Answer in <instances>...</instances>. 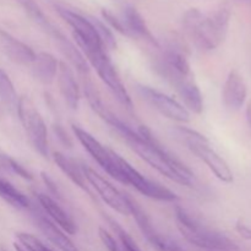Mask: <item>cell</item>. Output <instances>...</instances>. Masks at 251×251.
<instances>
[{"instance_id":"cell-1","label":"cell","mask_w":251,"mask_h":251,"mask_svg":"<svg viewBox=\"0 0 251 251\" xmlns=\"http://www.w3.org/2000/svg\"><path fill=\"white\" fill-rule=\"evenodd\" d=\"M108 125L117 130L123 139L127 142L130 149L144 159L147 164L156 169L158 173L168 178L169 180L180 185L193 186L195 176L193 172L181 163L176 157L169 153L152 135L146 126H139L136 130L113 114L108 120Z\"/></svg>"},{"instance_id":"cell-2","label":"cell","mask_w":251,"mask_h":251,"mask_svg":"<svg viewBox=\"0 0 251 251\" xmlns=\"http://www.w3.org/2000/svg\"><path fill=\"white\" fill-rule=\"evenodd\" d=\"M230 9L221 6L211 15L199 9H190L184 14L183 26L190 41L203 51L213 50L221 46L228 33Z\"/></svg>"},{"instance_id":"cell-3","label":"cell","mask_w":251,"mask_h":251,"mask_svg":"<svg viewBox=\"0 0 251 251\" xmlns=\"http://www.w3.org/2000/svg\"><path fill=\"white\" fill-rule=\"evenodd\" d=\"M176 220L181 235L195 247L207 251H239L238 245L232 239L206 227L184 208H176Z\"/></svg>"},{"instance_id":"cell-4","label":"cell","mask_w":251,"mask_h":251,"mask_svg":"<svg viewBox=\"0 0 251 251\" xmlns=\"http://www.w3.org/2000/svg\"><path fill=\"white\" fill-rule=\"evenodd\" d=\"M174 134L186 145L189 150L200 158L213 174L223 183H232L233 172L227 162L212 149L207 137L195 130L178 126L173 130Z\"/></svg>"},{"instance_id":"cell-5","label":"cell","mask_w":251,"mask_h":251,"mask_svg":"<svg viewBox=\"0 0 251 251\" xmlns=\"http://www.w3.org/2000/svg\"><path fill=\"white\" fill-rule=\"evenodd\" d=\"M78 49L82 51L85 55L86 60L88 64L95 68L97 71L98 76L100 80L104 82V85L109 88L110 92L113 93L118 102L129 110L132 109V100L130 97L129 92L125 88V85L123 83L117 69L113 65L112 60L108 56L107 51L104 48H93V47L86 46L83 43H77Z\"/></svg>"},{"instance_id":"cell-6","label":"cell","mask_w":251,"mask_h":251,"mask_svg":"<svg viewBox=\"0 0 251 251\" xmlns=\"http://www.w3.org/2000/svg\"><path fill=\"white\" fill-rule=\"evenodd\" d=\"M113 159H114L115 168L118 172V181L122 184L132 186L140 194L153 200L166 201V202H174L179 200V196L171 189L145 176L136 168H134L126 159L123 158L114 151H113Z\"/></svg>"},{"instance_id":"cell-7","label":"cell","mask_w":251,"mask_h":251,"mask_svg":"<svg viewBox=\"0 0 251 251\" xmlns=\"http://www.w3.org/2000/svg\"><path fill=\"white\" fill-rule=\"evenodd\" d=\"M154 70L163 80H166L183 100V105L195 114H201L203 110V97L200 88L194 80L193 74H181L156 58L154 61Z\"/></svg>"},{"instance_id":"cell-8","label":"cell","mask_w":251,"mask_h":251,"mask_svg":"<svg viewBox=\"0 0 251 251\" xmlns=\"http://www.w3.org/2000/svg\"><path fill=\"white\" fill-rule=\"evenodd\" d=\"M17 117L21 120L29 142L43 158L49 157L48 132L41 113L28 97H20Z\"/></svg>"},{"instance_id":"cell-9","label":"cell","mask_w":251,"mask_h":251,"mask_svg":"<svg viewBox=\"0 0 251 251\" xmlns=\"http://www.w3.org/2000/svg\"><path fill=\"white\" fill-rule=\"evenodd\" d=\"M81 168H82V173L83 176H85L87 184H90V185L97 191L98 196H100L109 207H112L113 210L119 212L120 215H130V208L129 203H127L126 194L120 193L114 185H112L107 179H104L102 176H100V174H98L95 169L91 168V167L82 164Z\"/></svg>"},{"instance_id":"cell-10","label":"cell","mask_w":251,"mask_h":251,"mask_svg":"<svg viewBox=\"0 0 251 251\" xmlns=\"http://www.w3.org/2000/svg\"><path fill=\"white\" fill-rule=\"evenodd\" d=\"M139 92L150 105H152L159 114L166 117L167 119L181 123V124L190 122L189 110L171 96L154 90L150 86H139Z\"/></svg>"},{"instance_id":"cell-11","label":"cell","mask_w":251,"mask_h":251,"mask_svg":"<svg viewBox=\"0 0 251 251\" xmlns=\"http://www.w3.org/2000/svg\"><path fill=\"white\" fill-rule=\"evenodd\" d=\"M126 198L127 203H129L130 215H132L134 220L136 221L137 227L141 230L142 235L146 238V240L152 247L156 248L158 251H183V249L176 242L167 238L166 235L159 233L154 228V226L152 225L151 220L147 216V213L142 210L141 206L134 199L130 198L129 195H126Z\"/></svg>"},{"instance_id":"cell-12","label":"cell","mask_w":251,"mask_h":251,"mask_svg":"<svg viewBox=\"0 0 251 251\" xmlns=\"http://www.w3.org/2000/svg\"><path fill=\"white\" fill-rule=\"evenodd\" d=\"M55 9L61 19L68 22L69 26L73 28V36L77 43H83L86 46L93 47V48H104L100 38V34L91 20L86 19L85 16L77 14V12L71 11L66 7L56 6Z\"/></svg>"},{"instance_id":"cell-13","label":"cell","mask_w":251,"mask_h":251,"mask_svg":"<svg viewBox=\"0 0 251 251\" xmlns=\"http://www.w3.org/2000/svg\"><path fill=\"white\" fill-rule=\"evenodd\" d=\"M73 131L83 149L92 156V158L109 174L112 178L118 180V172L113 159V150L103 146L93 135L83 130L77 125H73Z\"/></svg>"},{"instance_id":"cell-14","label":"cell","mask_w":251,"mask_h":251,"mask_svg":"<svg viewBox=\"0 0 251 251\" xmlns=\"http://www.w3.org/2000/svg\"><path fill=\"white\" fill-rule=\"evenodd\" d=\"M29 210L32 212V218H33L34 225L38 227L42 234L54 247L58 248L60 251H80L76 248V245L71 242L70 238L65 234V232L60 227H58L53 221H50L47 217V215L42 211L39 205L37 206L36 203H32Z\"/></svg>"},{"instance_id":"cell-15","label":"cell","mask_w":251,"mask_h":251,"mask_svg":"<svg viewBox=\"0 0 251 251\" xmlns=\"http://www.w3.org/2000/svg\"><path fill=\"white\" fill-rule=\"evenodd\" d=\"M248 88L243 76L238 70H232L227 76L222 91V100L228 110L237 112L247 102Z\"/></svg>"},{"instance_id":"cell-16","label":"cell","mask_w":251,"mask_h":251,"mask_svg":"<svg viewBox=\"0 0 251 251\" xmlns=\"http://www.w3.org/2000/svg\"><path fill=\"white\" fill-rule=\"evenodd\" d=\"M36 198L37 201H38L39 207L46 213L47 217L53 221L64 232L68 233V234H75L77 232V226H76L75 221L59 205L58 201H55L51 196L43 193L36 194Z\"/></svg>"},{"instance_id":"cell-17","label":"cell","mask_w":251,"mask_h":251,"mask_svg":"<svg viewBox=\"0 0 251 251\" xmlns=\"http://www.w3.org/2000/svg\"><path fill=\"white\" fill-rule=\"evenodd\" d=\"M56 82H58L59 92H60L61 97L64 98L66 104L70 107V109H77L81 100L80 88H78L77 82L75 80L73 69L65 61H59Z\"/></svg>"},{"instance_id":"cell-18","label":"cell","mask_w":251,"mask_h":251,"mask_svg":"<svg viewBox=\"0 0 251 251\" xmlns=\"http://www.w3.org/2000/svg\"><path fill=\"white\" fill-rule=\"evenodd\" d=\"M0 46L5 55L15 64L27 66L33 63L36 56L33 49L2 29H0Z\"/></svg>"},{"instance_id":"cell-19","label":"cell","mask_w":251,"mask_h":251,"mask_svg":"<svg viewBox=\"0 0 251 251\" xmlns=\"http://www.w3.org/2000/svg\"><path fill=\"white\" fill-rule=\"evenodd\" d=\"M123 25H124L126 33L129 37H134V38L144 39L147 43L152 44L156 48H158L159 43L153 34L150 31L149 26H147L146 21L142 17V15L137 11L136 7L134 6H126L123 12Z\"/></svg>"},{"instance_id":"cell-20","label":"cell","mask_w":251,"mask_h":251,"mask_svg":"<svg viewBox=\"0 0 251 251\" xmlns=\"http://www.w3.org/2000/svg\"><path fill=\"white\" fill-rule=\"evenodd\" d=\"M31 66L34 78L41 83L48 86L55 81L56 75H58L59 61L53 54L48 51H41L36 54Z\"/></svg>"},{"instance_id":"cell-21","label":"cell","mask_w":251,"mask_h":251,"mask_svg":"<svg viewBox=\"0 0 251 251\" xmlns=\"http://www.w3.org/2000/svg\"><path fill=\"white\" fill-rule=\"evenodd\" d=\"M54 42L58 46L59 50L61 51V54L64 55V58L68 60V64L73 68H75L76 70L80 74H88V63L86 60L85 55L82 54V51L75 46L71 41H69L64 34H60L56 39H54Z\"/></svg>"},{"instance_id":"cell-22","label":"cell","mask_w":251,"mask_h":251,"mask_svg":"<svg viewBox=\"0 0 251 251\" xmlns=\"http://www.w3.org/2000/svg\"><path fill=\"white\" fill-rule=\"evenodd\" d=\"M53 159L55 162L56 166L59 167L61 172L75 184L76 186H78L80 189H82L83 191H88L87 181H86L85 176L82 173V168L81 166H78L73 158L65 156L61 152H54L53 153Z\"/></svg>"},{"instance_id":"cell-23","label":"cell","mask_w":251,"mask_h":251,"mask_svg":"<svg viewBox=\"0 0 251 251\" xmlns=\"http://www.w3.org/2000/svg\"><path fill=\"white\" fill-rule=\"evenodd\" d=\"M19 4L21 5L22 9L25 10L27 15L29 16V19L34 22L36 25H38L47 34L51 37L53 39H56L61 34V32L51 24L48 20V17L44 15V12L42 11V9L39 7V5L37 4L34 0H17Z\"/></svg>"},{"instance_id":"cell-24","label":"cell","mask_w":251,"mask_h":251,"mask_svg":"<svg viewBox=\"0 0 251 251\" xmlns=\"http://www.w3.org/2000/svg\"><path fill=\"white\" fill-rule=\"evenodd\" d=\"M0 199L19 210H29L32 205L29 199L24 193H21L19 189L15 188L11 183L5 180L1 176H0Z\"/></svg>"},{"instance_id":"cell-25","label":"cell","mask_w":251,"mask_h":251,"mask_svg":"<svg viewBox=\"0 0 251 251\" xmlns=\"http://www.w3.org/2000/svg\"><path fill=\"white\" fill-rule=\"evenodd\" d=\"M0 100L6 105V108H9L10 112L17 115L20 97L15 90V86L10 76L2 69H0Z\"/></svg>"},{"instance_id":"cell-26","label":"cell","mask_w":251,"mask_h":251,"mask_svg":"<svg viewBox=\"0 0 251 251\" xmlns=\"http://www.w3.org/2000/svg\"><path fill=\"white\" fill-rule=\"evenodd\" d=\"M16 238L20 245L26 251H53L49 249L44 243H42L38 238L34 237L33 234H29V233L19 232L16 233Z\"/></svg>"},{"instance_id":"cell-27","label":"cell","mask_w":251,"mask_h":251,"mask_svg":"<svg viewBox=\"0 0 251 251\" xmlns=\"http://www.w3.org/2000/svg\"><path fill=\"white\" fill-rule=\"evenodd\" d=\"M91 21H92V24L95 25L96 29H97L98 34H100V41H102L104 48H108V49L117 48V41H115L114 36H113L112 31L108 28V26H105V25L103 24V22H100V20L92 19Z\"/></svg>"},{"instance_id":"cell-28","label":"cell","mask_w":251,"mask_h":251,"mask_svg":"<svg viewBox=\"0 0 251 251\" xmlns=\"http://www.w3.org/2000/svg\"><path fill=\"white\" fill-rule=\"evenodd\" d=\"M109 222H110V225H112V227L114 228L115 232H117L120 242H122L123 249L126 250V251H141L139 249V247L136 245V243L132 240V238L130 237V235L127 234V233L125 232V230L123 229V228L120 227L117 222H114L113 220H109Z\"/></svg>"},{"instance_id":"cell-29","label":"cell","mask_w":251,"mask_h":251,"mask_svg":"<svg viewBox=\"0 0 251 251\" xmlns=\"http://www.w3.org/2000/svg\"><path fill=\"white\" fill-rule=\"evenodd\" d=\"M100 12H102V17L104 19V21L107 22L110 27H113L115 31L119 32V33L123 34V36H127L126 29H125L124 25H123L122 19H118L113 12H110L109 10L107 9H102V11Z\"/></svg>"},{"instance_id":"cell-30","label":"cell","mask_w":251,"mask_h":251,"mask_svg":"<svg viewBox=\"0 0 251 251\" xmlns=\"http://www.w3.org/2000/svg\"><path fill=\"white\" fill-rule=\"evenodd\" d=\"M6 169H9V171L12 172V173L17 174V176H21V178L26 179V180H32V179H33V176H32V174L29 173V172L27 171L24 166H21L20 163H17L16 161H14V159L10 158V157L7 158Z\"/></svg>"},{"instance_id":"cell-31","label":"cell","mask_w":251,"mask_h":251,"mask_svg":"<svg viewBox=\"0 0 251 251\" xmlns=\"http://www.w3.org/2000/svg\"><path fill=\"white\" fill-rule=\"evenodd\" d=\"M98 235H100V242L103 243V245H104L105 249L108 251H120L117 242H115L114 237H113L109 232H107L104 228L100 227V229H98Z\"/></svg>"},{"instance_id":"cell-32","label":"cell","mask_w":251,"mask_h":251,"mask_svg":"<svg viewBox=\"0 0 251 251\" xmlns=\"http://www.w3.org/2000/svg\"><path fill=\"white\" fill-rule=\"evenodd\" d=\"M42 179H43L44 184H46L47 188L49 189V191H50V193L53 194L54 196H56V198H58V199H61L60 193H59V190H58V186H56L55 184H54V181L51 180L50 178H49L48 174H46L43 172V173H42Z\"/></svg>"},{"instance_id":"cell-33","label":"cell","mask_w":251,"mask_h":251,"mask_svg":"<svg viewBox=\"0 0 251 251\" xmlns=\"http://www.w3.org/2000/svg\"><path fill=\"white\" fill-rule=\"evenodd\" d=\"M235 229H237V232L239 233L240 237L244 238V239L247 240H251V228L248 227V226H245L244 223L237 222V225H235Z\"/></svg>"},{"instance_id":"cell-34","label":"cell","mask_w":251,"mask_h":251,"mask_svg":"<svg viewBox=\"0 0 251 251\" xmlns=\"http://www.w3.org/2000/svg\"><path fill=\"white\" fill-rule=\"evenodd\" d=\"M54 131H55L56 136L60 139V141H63L64 144H65V146L71 147V145H73V144H71L70 139L68 137V134L64 131V129L60 126V125H55V126H54Z\"/></svg>"},{"instance_id":"cell-35","label":"cell","mask_w":251,"mask_h":251,"mask_svg":"<svg viewBox=\"0 0 251 251\" xmlns=\"http://www.w3.org/2000/svg\"><path fill=\"white\" fill-rule=\"evenodd\" d=\"M247 122L251 130V100L248 103V107H247Z\"/></svg>"},{"instance_id":"cell-36","label":"cell","mask_w":251,"mask_h":251,"mask_svg":"<svg viewBox=\"0 0 251 251\" xmlns=\"http://www.w3.org/2000/svg\"><path fill=\"white\" fill-rule=\"evenodd\" d=\"M14 247H15V250L16 251H26L24 249V248L21 247V245H17V244H14Z\"/></svg>"},{"instance_id":"cell-37","label":"cell","mask_w":251,"mask_h":251,"mask_svg":"<svg viewBox=\"0 0 251 251\" xmlns=\"http://www.w3.org/2000/svg\"><path fill=\"white\" fill-rule=\"evenodd\" d=\"M123 251H126V250H123Z\"/></svg>"}]
</instances>
